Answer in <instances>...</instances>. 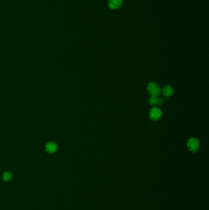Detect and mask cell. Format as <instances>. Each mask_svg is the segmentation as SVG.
Segmentation results:
<instances>
[{"mask_svg": "<svg viewBox=\"0 0 209 210\" xmlns=\"http://www.w3.org/2000/svg\"><path fill=\"white\" fill-rule=\"evenodd\" d=\"M148 93L151 97H158L161 93V88L158 84L155 82H149L147 87Z\"/></svg>", "mask_w": 209, "mask_h": 210, "instance_id": "obj_1", "label": "cell"}, {"mask_svg": "<svg viewBox=\"0 0 209 210\" xmlns=\"http://www.w3.org/2000/svg\"><path fill=\"white\" fill-rule=\"evenodd\" d=\"M186 146L188 149L192 153H196L199 151L200 148V143L198 139L191 138L187 141Z\"/></svg>", "mask_w": 209, "mask_h": 210, "instance_id": "obj_2", "label": "cell"}, {"mask_svg": "<svg viewBox=\"0 0 209 210\" xmlns=\"http://www.w3.org/2000/svg\"><path fill=\"white\" fill-rule=\"evenodd\" d=\"M162 116V112L158 107H153L149 112V118L152 120H159Z\"/></svg>", "mask_w": 209, "mask_h": 210, "instance_id": "obj_3", "label": "cell"}, {"mask_svg": "<svg viewBox=\"0 0 209 210\" xmlns=\"http://www.w3.org/2000/svg\"><path fill=\"white\" fill-rule=\"evenodd\" d=\"M123 4L122 0H108L107 5L112 10H116L121 7Z\"/></svg>", "mask_w": 209, "mask_h": 210, "instance_id": "obj_4", "label": "cell"}, {"mask_svg": "<svg viewBox=\"0 0 209 210\" xmlns=\"http://www.w3.org/2000/svg\"><path fill=\"white\" fill-rule=\"evenodd\" d=\"M164 103V99L161 97H151L149 99V104L152 106H161Z\"/></svg>", "mask_w": 209, "mask_h": 210, "instance_id": "obj_5", "label": "cell"}, {"mask_svg": "<svg viewBox=\"0 0 209 210\" xmlns=\"http://www.w3.org/2000/svg\"><path fill=\"white\" fill-rule=\"evenodd\" d=\"M58 149V146L55 142H49L46 145V150L48 153H55Z\"/></svg>", "mask_w": 209, "mask_h": 210, "instance_id": "obj_6", "label": "cell"}, {"mask_svg": "<svg viewBox=\"0 0 209 210\" xmlns=\"http://www.w3.org/2000/svg\"><path fill=\"white\" fill-rule=\"evenodd\" d=\"M174 93V88L170 86H167L162 89V94L165 97H170Z\"/></svg>", "mask_w": 209, "mask_h": 210, "instance_id": "obj_7", "label": "cell"}, {"mask_svg": "<svg viewBox=\"0 0 209 210\" xmlns=\"http://www.w3.org/2000/svg\"><path fill=\"white\" fill-rule=\"evenodd\" d=\"M2 179L7 182V181H9L10 179H11L12 178V173H10V171H5L2 174Z\"/></svg>", "mask_w": 209, "mask_h": 210, "instance_id": "obj_8", "label": "cell"}]
</instances>
